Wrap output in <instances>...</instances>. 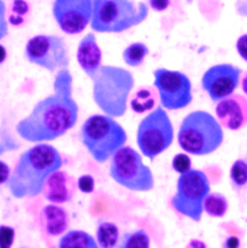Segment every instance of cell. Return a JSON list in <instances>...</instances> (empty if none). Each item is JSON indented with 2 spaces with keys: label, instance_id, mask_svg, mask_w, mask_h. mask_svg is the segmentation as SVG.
Wrapping results in <instances>:
<instances>
[{
  "label": "cell",
  "instance_id": "1",
  "mask_svg": "<svg viewBox=\"0 0 247 248\" xmlns=\"http://www.w3.org/2000/svg\"><path fill=\"white\" fill-rule=\"evenodd\" d=\"M78 110L73 97V77L68 69L59 70L53 93L34 106L32 111L16 124L15 131L27 142L53 141L76 125Z\"/></svg>",
  "mask_w": 247,
  "mask_h": 248
},
{
  "label": "cell",
  "instance_id": "2",
  "mask_svg": "<svg viewBox=\"0 0 247 248\" xmlns=\"http://www.w3.org/2000/svg\"><path fill=\"white\" fill-rule=\"evenodd\" d=\"M63 165L58 150L47 143H38L24 151L15 163L7 187L16 199L32 198L42 192L46 179Z\"/></svg>",
  "mask_w": 247,
  "mask_h": 248
},
{
  "label": "cell",
  "instance_id": "3",
  "mask_svg": "<svg viewBox=\"0 0 247 248\" xmlns=\"http://www.w3.org/2000/svg\"><path fill=\"white\" fill-rule=\"evenodd\" d=\"M224 141L222 125L211 113L196 110L187 114L178 131V143L187 154L207 155L216 152Z\"/></svg>",
  "mask_w": 247,
  "mask_h": 248
},
{
  "label": "cell",
  "instance_id": "4",
  "mask_svg": "<svg viewBox=\"0 0 247 248\" xmlns=\"http://www.w3.org/2000/svg\"><path fill=\"white\" fill-rule=\"evenodd\" d=\"M149 15L145 2L93 0L90 27L97 33H122L142 23Z\"/></svg>",
  "mask_w": 247,
  "mask_h": 248
},
{
  "label": "cell",
  "instance_id": "5",
  "mask_svg": "<svg viewBox=\"0 0 247 248\" xmlns=\"http://www.w3.org/2000/svg\"><path fill=\"white\" fill-rule=\"evenodd\" d=\"M80 140L91 156L97 162L104 163L124 146L127 134L111 116L94 114L82 124Z\"/></svg>",
  "mask_w": 247,
  "mask_h": 248
},
{
  "label": "cell",
  "instance_id": "6",
  "mask_svg": "<svg viewBox=\"0 0 247 248\" xmlns=\"http://www.w3.org/2000/svg\"><path fill=\"white\" fill-rule=\"evenodd\" d=\"M109 176L118 185L131 191L146 192L154 186L151 168L130 146L124 145L111 156Z\"/></svg>",
  "mask_w": 247,
  "mask_h": 248
},
{
  "label": "cell",
  "instance_id": "7",
  "mask_svg": "<svg viewBox=\"0 0 247 248\" xmlns=\"http://www.w3.org/2000/svg\"><path fill=\"white\" fill-rule=\"evenodd\" d=\"M210 191L211 184L207 175L201 170L190 169L180 174L171 205L182 216L199 222L204 212V200Z\"/></svg>",
  "mask_w": 247,
  "mask_h": 248
},
{
  "label": "cell",
  "instance_id": "8",
  "mask_svg": "<svg viewBox=\"0 0 247 248\" xmlns=\"http://www.w3.org/2000/svg\"><path fill=\"white\" fill-rule=\"evenodd\" d=\"M174 127L161 106L145 116L138 124L136 143L141 154L153 161L173 143Z\"/></svg>",
  "mask_w": 247,
  "mask_h": 248
},
{
  "label": "cell",
  "instance_id": "9",
  "mask_svg": "<svg viewBox=\"0 0 247 248\" xmlns=\"http://www.w3.org/2000/svg\"><path fill=\"white\" fill-rule=\"evenodd\" d=\"M28 62L50 73L68 69L70 54L64 38L56 35H36L30 38L24 49Z\"/></svg>",
  "mask_w": 247,
  "mask_h": 248
},
{
  "label": "cell",
  "instance_id": "10",
  "mask_svg": "<svg viewBox=\"0 0 247 248\" xmlns=\"http://www.w3.org/2000/svg\"><path fill=\"white\" fill-rule=\"evenodd\" d=\"M154 86L160 105L168 110H180L188 107L193 99L192 85L188 77L179 71L159 68L154 71Z\"/></svg>",
  "mask_w": 247,
  "mask_h": 248
},
{
  "label": "cell",
  "instance_id": "11",
  "mask_svg": "<svg viewBox=\"0 0 247 248\" xmlns=\"http://www.w3.org/2000/svg\"><path fill=\"white\" fill-rule=\"evenodd\" d=\"M93 0H54L53 17L60 29L68 35H77L90 24Z\"/></svg>",
  "mask_w": 247,
  "mask_h": 248
},
{
  "label": "cell",
  "instance_id": "12",
  "mask_svg": "<svg viewBox=\"0 0 247 248\" xmlns=\"http://www.w3.org/2000/svg\"><path fill=\"white\" fill-rule=\"evenodd\" d=\"M241 75L242 70L232 64H217L204 73L201 86L214 103H218L239 87Z\"/></svg>",
  "mask_w": 247,
  "mask_h": 248
},
{
  "label": "cell",
  "instance_id": "13",
  "mask_svg": "<svg viewBox=\"0 0 247 248\" xmlns=\"http://www.w3.org/2000/svg\"><path fill=\"white\" fill-rule=\"evenodd\" d=\"M77 190V183L75 177L58 169L46 179L41 193L46 201L62 205L72 201Z\"/></svg>",
  "mask_w": 247,
  "mask_h": 248
},
{
  "label": "cell",
  "instance_id": "14",
  "mask_svg": "<svg viewBox=\"0 0 247 248\" xmlns=\"http://www.w3.org/2000/svg\"><path fill=\"white\" fill-rule=\"evenodd\" d=\"M216 115L220 124L230 130H239L247 125V98L232 94L219 101L216 107Z\"/></svg>",
  "mask_w": 247,
  "mask_h": 248
},
{
  "label": "cell",
  "instance_id": "15",
  "mask_svg": "<svg viewBox=\"0 0 247 248\" xmlns=\"http://www.w3.org/2000/svg\"><path fill=\"white\" fill-rule=\"evenodd\" d=\"M39 226L45 236L48 238L59 237L69 229V213L60 205L50 203L42 208L39 214Z\"/></svg>",
  "mask_w": 247,
  "mask_h": 248
},
{
  "label": "cell",
  "instance_id": "16",
  "mask_svg": "<svg viewBox=\"0 0 247 248\" xmlns=\"http://www.w3.org/2000/svg\"><path fill=\"white\" fill-rule=\"evenodd\" d=\"M103 53L94 33L85 35L78 44L77 60L82 71L94 79L102 67Z\"/></svg>",
  "mask_w": 247,
  "mask_h": 248
},
{
  "label": "cell",
  "instance_id": "17",
  "mask_svg": "<svg viewBox=\"0 0 247 248\" xmlns=\"http://www.w3.org/2000/svg\"><path fill=\"white\" fill-rule=\"evenodd\" d=\"M97 241L89 233L82 230H71L63 234L58 242L60 248H97Z\"/></svg>",
  "mask_w": 247,
  "mask_h": 248
},
{
  "label": "cell",
  "instance_id": "18",
  "mask_svg": "<svg viewBox=\"0 0 247 248\" xmlns=\"http://www.w3.org/2000/svg\"><path fill=\"white\" fill-rule=\"evenodd\" d=\"M120 232L118 226L108 220H100L96 230V241L103 248H112L118 246Z\"/></svg>",
  "mask_w": 247,
  "mask_h": 248
},
{
  "label": "cell",
  "instance_id": "19",
  "mask_svg": "<svg viewBox=\"0 0 247 248\" xmlns=\"http://www.w3.org/2000/svg\"><path fill=\"white\" fill-rule=\"evenodd\" d=\"M156 96L153 88L144 86L136 90L130 100L131 109L138 114L152 110L155 105Z\"/></svg>",
  "mask_w": 247,
  "mask_h": 248
},
{
  "label": "cell",
  "instance_id": "20",
  "mask_svg": "<svg viewBox=\"0 0 247 248\" xmlns=\"http://www.w3.org/2000/svg\"><path fill=\"white\" fill-rule=\"evenodd\" d=\"M204 211L212 217H223L228 209L229 204L227 198L219 192H210L204 200Z\"/></svg>",
  "mask_w": 247,
  "mask_h": 248
},
{
  "label": "cell",
  "instance_id": "21",
  "mask_svg": "<svg viewBox=\"0 0 247 248\" xmlns=\"http://www.w3.org/2000/svg\"><path fill=\"white\" fill-rule=\"evenodd\" d=\"M31 14L30 4L26 0H13L8 11V22L15 26H23Z\"/></svg>",
  "mask_w": 247,
  "mask_h": 248
},
{
  "label": "cell",
  "instance_id": "22",
  "mask_svg": "<svg viewBox=\"0 0 247 248\" xmlns=\"http://www.w3.org/2000/svg\"><path fill=\"white\" fill-rule=\"evenodd\" d=\"M150 50L144 43H132L124 49V61L129 67H139L143 64Z\"/></svg>",
  "mask_w": 247,
  "mask_h": 248
},
{
  "label": "cell",
  "instance_id": "23",
  "mask_svg": "<svg viewBox=\"0 0 247 248\" xmlns=\"http://www.w3.org/2000/svg\"><path fill=\"white\" fill-rule=\"evenodd\" d=\"M150 246L151 239L143 229L124 232L118 244V247L121 248H148Z\"/></svg>",
  "mask_w": 247,
  "mask_h": 248
},
{
  "label": "cell",
  "instance_id": "24",
  "mask_svg": "<svg viewBox=\"0 0 247 248\" xmlns=\"http://www.w3.org/2000/svg\"><path fill=\"white\" fill-rule=\"evenodd\" d=\"M230 179L233 186L241 189L247 184V157L237 159L230 169Z\"/></svg>",
  "mask_w": 247,
  "mask_h": 248
},
{
  "label": "cell",
  "instance_id": "25",
  "mask_svg": "<svg viewBox=\"0 0 247 248\" xmlns=\"http://www.w3.org/2000/svg\"><path fill=\"white\" fill-rule=\"evenodd\" d=\"M172 167L177 173L184 174L191 169V159L185 154H178L173 157Z\"/></svg>",
  "mask_w": 247,
  "mask_h": 248
},
{
  "label": "cell",
  "instance_id": "26",
  "mask_svg": "<svg viewBox=\"0 0 247 248\" xmlns=\"http://www.w3.org/2000/svg\"><path fill=\"white\" fill-rule=\"evenodd\" d=\"M15 239V230L8 225H0V248L13 247Z\"/></svg>",
  "mask_w": 247,
  "mask_h": 248
},
{
  "label": "cell",
  "instance_id": "27",
  "mask_svg": "<svg viewBox=\"0 0 247 248\" xmlns=\"http://www.w3.org/2000/svg\"><path fill=\"white\" fill-rule=\"evenodd\" d=\"M77 188L85 194H90L95 190V179L92 175L84 174L80 176L77 181Z\"/></svg>",
  "mask_w": 247,
  "mask_h": 248
},
{
  "label": "cell",
  "instance_id": "28",
  "mask_svg": "<svg viewBox=\"0 0 247 248\" xmlns=\"http://www.w3.org/2000/svg\"><path fill=\"white\" fill-rule=\"evenodd\" d=\"M7 8L3 0H0V41L3 40L9 34L8 19L6 17Z\"/></svg>",
  "mask_w": 247,
  "mask_h": 248
},
{
  "label": "cell",
  "instance_id": "29",
  "mask_svg": "<svg viewBox=\"0 0 247 248\" xmlns=\"http://www.w3.org/2000/svg\"><path fill=\"white\" fill-rule=\"evenodd\" d=\"M236 47L240 56L247 62V34L241 36L238 39Z\"/></svg>",
  "mask_w": 247,
  "mask_h": 248
},
{
  "label": "cell",
  "instance_id": "30",
  "mask_svg": "<svg viewBox=\"0 0 247 248\" xmlns=\"http://www.w3.org/2000/svg\"><path fill=\"white\" fill-rule=\"evenodd\" d=\"M171 0H149V6L155 12H163L170 6Z\"/></svg>",
  "mask_w": 247,
  "mask_h": 248
},
{
  "label": "cell",
  "instance_id": "31",
  "mask_svg": "<svg viewBox=\"0 0 247 248\" xmlns=\"http://www.w3.org/2000/svg\"><path fill=\"white\" fill-rule=\"evenodd\" d=\"M11 169L9 165L0 159V186L7 184L8 180L10 179L11 176Z\"/></svg>",
  "mask_w": 247,
  "mask_h": 248
},
{
  "label": "cell",
  "instance_id": "32",
  "mask_svg": "<svg viewBox=\"0 0 247 248\" xmlns=\"http://www.w3.org/2000/svg\"><path fill=\"white\" fill-rule=\"evenodd\" d=\"M236 10L240 16L247 17V0H237Z\"/></svg>",
  "mask_w": 247,
  "mask_h": 248
},
{
  "label": "cell",
  "instance_id": "33",
  "mask_svg": "<svg viewBox=\"0 0 247 248\" xmlns=\"http://www.w3.org/2000/svg\"><path fill=\"white\" fill-rule=\"evenodd\" d=\"M223 246L225 248H239L241 246V242L237 237H230L226 240Z\"/></svg>",
  "mask_w": 247,
  "mask_h": 248
},
{
  "label": "cell",
  "instance_id": "34",
  "mask_svg": "<svg viewBox=\"0 0 247 248\" xmlns=\"http://www.w3.org/2000/svg\"><path fill=\"white\" fill-rule=\"evenodd\" d=\"M7 56H8V53H7V50H6L5 46L0 45V65L3 64L6 61Z\"/></svg>",
  "mask_w": 247,
  "mask_h": 248
},
{
  "label": "cell",
  "instance_id": "35",
  "mask_svg": "<svg viewBox=\"0 0 247 248\" xmlns=\"http://www.w3.org/2000/svg\"><path fill=\"white\" fill-rule=\"evenodd\" d=\"M242 89H243L244 93L247 95V73L242 79Z\"/></svg>",
  "mask_w": 247,
  "mask_h": 248
},
{
  "label": "cell",
  "instance_id": "36",
  "mask_svg": "<svg viewBox=\"0 0 247 248\" xmlns=\"http://www.w3.org/2000/svg\"><path fill=\"white\" fill-rule=\"evenodd\" d=\"M188 247H193V248H201V247H206L203 243L199 241H191V243L188 245Z\"/></svg>",
  "mask_w": 247,
  "mask_h": 248
},
{
  "label": "cell",
  "instance_id": "37",
  "mask_svg": "<svg viewBox=\"0 0 247 248\" xmlns=\"http://www.w3.org/2000/svg\"><path fill=\"white\" fill-rule=\"evenodd\" d=\"M192 1H193V0H186V2H187V3H191Z\"/></svg>",
  "mask_w": 247,
  "mask_h": 248
}]
</instances>
